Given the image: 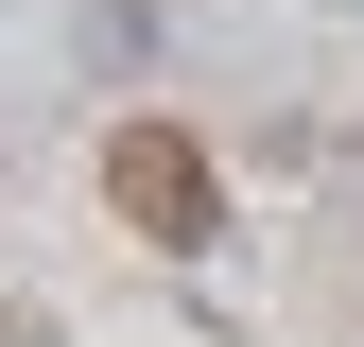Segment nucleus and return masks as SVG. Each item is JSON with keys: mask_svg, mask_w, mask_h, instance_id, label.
Returning a JSON list of instances; mask_svg holds the SVG:
<instances>
[{"mask_svg": "<svg viewBox=\"0 0 364 347\" xmlns=\"http://www.w3.org/2000/svg\"><path fill=\"white\" fill-rule=\"evenodd\" d=\"M105 191H122L139 243H225V191H208V156L173 139V122H122V139H105Z\"/></svg>", "mask_w": 364, "mask_h": 347, "instance_id": "obj_1", "label": "nucleus"}]
</instances>
